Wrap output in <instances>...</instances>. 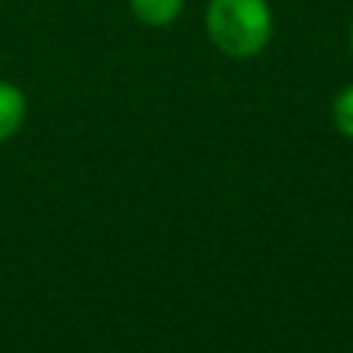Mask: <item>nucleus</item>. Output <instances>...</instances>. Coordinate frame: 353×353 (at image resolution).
I'll return each instance as SVG.
<instances>
[{
	"instance_id": "5",
	"label": "nucleus",
	"mask_w": 353,
	"mask_h": 353,
	"mask_svg": "<svg viewBox=\"0 0 353 353\" xmlns=\"http://www.w3.org/2000/svg\"><path fill=\"white\" fill-rule=\"evenodd\" d=\"M347 47H350V56H353V25H350V34H347Z\"/></svg>"
},
{
	"instance_id": "2",
	"label": "nucleus",
	"mask_w": 353,
	"mask_h": 353,
	"mask_svg": "<svg viewBox=\"0 0 353 353\" xmlns=\"http://www.w3.org/2000/svg\"><path fill=\"white\" fill-rule=\"evenodd\" d=\"M25 115H28V99H25L22 87L0 78V146L22 130Z\"/></svg>"
},
{
	"instance_id": "4",
	"label": "nucleus",
	"mask_w": 353,
	"mask_h": 353,
	"mask_svg": "<svg viewBox=\"0 0 353 353\" xmlns=\"http://www.w3.org/2000/svg\"><path fill=\"white\" fill-rule=\"evenodd\" d=\"M332 124L338 128V134L353 140V84L341 87L332 99Z\"/></svg>"
},
{
	"instance_id": "1",
	"label": "nucleus",
	"mask_w": 353,
	"mask_h": 353,
	"mask_svg": "<svg viewBox=\"0 0 353 353\" xmlns=\"http://www.w3.org/2000/svg\"><path fill=\"white\" fill-rule=\"evenodd\" d=\"M205 34L226 59H254L273 41L270 0H208Z\"/></svg>"
},
{
	"instance_id": "3",
	"label": "nucleus",
	"mask_w": 353,
	"mask_h": 353,
	"mask_svg": "<svg viewBox=\"0 0 353 353\" xmlns=\"http://www.w3.org/2000/svg\"><path fill=\"white\" fill-rule=\"evenodd\" d=\"M130 12L146 28H168L180 19L186 0H128Z\"/></svg>"
}]
</instances>
